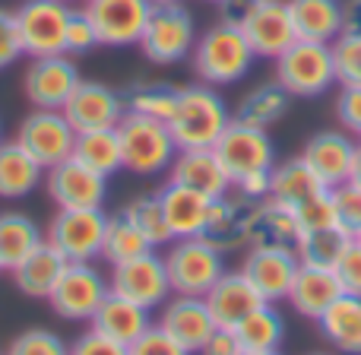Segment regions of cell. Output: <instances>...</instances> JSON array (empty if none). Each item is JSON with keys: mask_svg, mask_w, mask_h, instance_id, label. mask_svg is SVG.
Returning <instances> with one entry per match:
<instances>
[{"mask_svg": "<svg viewBox=\"0 0 361 355\" xmlns=\"http://www.w3.org/2000/svg\"><path fill=\"white\" fill-rule=\"evenodd\" d=\"M44 241V231L25 212H0V270L10 273L16 263H23L38 244Z\"/></svg>", "mask_w": 361, "mask_h": 355, "instance_id": "cell-34", "label": "cell"}, {"mask_svg": "<svg viewBox=\"0 0 361 355\" xmlns=\"http://www.w3.org/2000/svg\"><path fill=\"white\" fill-rule=\"evenodd\" d=\"M301 260L295 251H279V248H247V257L241 263V273L250 279V286L260 292L267 305L288 299V289L295 282Z\"/></svg>", "mask_w": 361, "mask_h": 355, "instance_id": "cell-18", "label": "cell"}, {"mask_svg": "<svg viewBox=\"0 0 361 355\" xmlns=\"http://www.w3.org/2000/svg\"><path fill=\"white\" fill-rule=\"evenodd\" d=\"M336 114L345 131L361 137V83L358 86H343V92L336 99Z\"/></svg>", "mask_w": 361, "mask_h": 355, "instance_id": "cell-50", "label": "cell"}, {"mask_svg": "<svg viewBox=\"0 0 361 355\" xmlns=\"http://www.w3.org/2000/svg\"><path fill=\"white\" fill-rule=\"evenodd\" d=\"M343 35H361V0L343 4Z\"/></svg>", "mask_w": 361, "mask_h": 355, "instance_id": "cell-53", "label": "cell"}, {"mask_svg": "<svg viewBox=\"0 0 361 355\" xmlns=\"http://www.w3.org/2000/svg\"><path fill=\"white\" fill-rule=\"evenodd\" d=\"M70 355H127V346L89 327L86 333H80L70 343Z\"/></svg>", "mask_w": 361, "mask_h": 355, "instance_id": "cell-48", "label": "cell"}, {"mask_svg": "<svg viewBox=\"0 0 361 355\" xmlns=\"http://www.w3.org/2000/svg\"><path fill=\"white\" fill-rule=\"evenodd\" d=\"M23 38H19V25H16V13L0 10V70L13 67L23 57Z\"/></svg>", "mask_w": 361, "mask_h": 355, "instance_id": "cell-47", "label": "cell"}, {"mask_svg": "<svg viewBox=\"0 0 361 355\" xmlns=\"http://www.w3.org/2000/svg\"><path fill=\"white\" fill-rule=\"evenodd\" d=\"M263 4H269V0H222V4H219V23L241 29Z\"/></svg>", "mask_w": 361, "mask_h": 355, "instance_id": "cell-51", "label": "cell"}, {"mask_svg": "<svg viewBox=\"0 0 361 355\" xmlns=\"http://www.w3.org/2000/svg\"><path fill=\"white\" fill-rule=\"evenodd\" d=\"M63 267H67V260L57 254V248L42 241L23 263H16V267L10 270V276H13V286H16L25 299H48V295L54 292L57 279H61Z\"/></svg>", "mask_w": 361, "mask_h": 355, "instance_id": "cell-28", "label": "cell"}, {"mask_svg": "<svg viewBox=\"0 0 361 355\" xmlns=\"http://www.w3.org/2000/svg\"><path fill=\"white\" fill-rule=\"evenodd\" d=\"M108 292H111L108 276H102L92 267V260L67 263L54 292L48 295V305L63 320H92V314L108 299Z\"/></svg>", "mask_w": 361, "mask_h": 355, "instance_id": "cell-11", "label": "cell"}, {"mask_svg": "<svg viewBox=\"0 0 361 355\" xmlns=\"http://www.w3.org/2000/svg\"><path fill=\"white\" fill-rule=\"evenodd\" d=\"M149 4H180V0H149Z\"/></svg>", "mask_w": 361, "mask_h": 355, "instance_id": "cell-56", "label": "cell"}, {"mask_svg": "<svg viewBox=\"0 0 361 355\" xmlns=\"http://www.w3.org/2000/svg\"><path fill=\"white\" fill-rule=\"evenodd\" d=\"M162 257L175 295H200L203 299L219 282V276L225 273V254L212 248L209 241H203L200 235L175 238Z\"/></svg>", "mask_w": 361, "mask_h": 355, "instance_id": "cell-6", "label": "cell"}, {"mask_svg": "<svg viewBox=\"0 0 361 355\" xmlns=\"http://www.w3.org/2000/svg\"><path fill=\"white\" fill-rule=\"evenodd\" d=\"M124 216L143 231V238L152 244V248H169L175 241L169 229V219L162 212V203H159V193H146V197H137L124 206Z\"/></svg>", "mask_w": 361, "mask_h": 355, "instance_id": "cell-39", "label": "cell"}, {"mask_svg": "<svg viewBox=\"0 0 361 355\" xmlns=\"http://www.w3.org/2000/svg\"><path fill=\"white\" fill-rule=\"evenodd\" d=\"M108 286L114 295H124V299L137 301L146 311H156L165 301L171 299V279H169V267H165V257L156 251H146V254L133 257L127 263L111 267L108 276Z\"/></svg>", "mask_w": 361, "mask_h": 355, "instance_id": "cell-10", "label": "cell"}, {"mask_svg": "<svg viewBox=\"0 0 361 355\" xmlns=\"http://www.w3.org/2000/svg\"><path fill=\"white\" fill-rule=\"evenodd\" d=\"M301 238V225L292 206L279 203V200L267 197L254 203V216H250V244L247 248H279L295 251Z\"/></svg>", "mask_w": 361, "mask_h": 355, "instance_id": "cell-25", "label": "cell"}, {"mask_svg": "<svg viewBox=\"0 0 361 355\" xmlns=\"http://www.w3.org/2000/svg\"><path fill=\"white\" fill-rule=\"evenodd\" d=\"M63 4H70V0H63Z\"/></svg>", "mask_w": 361, "mask_h": 355, "instance_id": "cell-60", "label": "cell"}, {"mask_svg": "<svg viewBox=\"0 0 361 355\" xmlns=\"http://www.w3.org/2000/svg\"><path fill=\"white\" fill-rule=\"evenodd\" d=\"M80 80V67L70 54L32 57L23 73V92L32 102V108H63Z\"/></svg>", "mask_w": 361, "mask_h": 355, "instance_id": "cell-14", "label": "cell"}, {"mask_svg": "<svg viewBox=\"0 0 361 355\" xmlns=\"http://www.w3.org/2000/svg\"><path fill=\"white\" fill-rule=\"evenodd\" d=\"M169 175H171L169 181L184 184V187H193V191L206 193L209 200L225 197V193L231 191V178H228L222 159L216 156L212 146H200V150H178Z\"/></svg>", "mask_w": 361, "mask_h": 355, "instance_id": "cell-21", "label": "cell"}, {"mask_svg": "<svg viewBox=\"0 0 361 355\" xmlns=\"http://www.w3.org/2000/svg\"><path fill=\"white\" fill-rule=\"evenodd\" d=\"M355 150H358V143L345 131H324L307 140L305 150H301V159L317 172L326 187H333L352 178Z\"/></svg>", "mask_w": 361, "mask_h": 355, "instance_id": "cell-22", "label": "cell"}, {"mask_svg": "<svg viewBox=\"0 0 361 355\" xmlns=\"http://www.w3.org/2000/svg\"><path fill=\"white\" fill-rule=\"evenodd\" d=\"M339 295H343V286H339L336 270L307 267V263H301L286 301L301 314V318L320 320L326 311H330V305L339 299Z\"/></svg>", "mask_w": 361, "mask_h": 355, "instance_id": "cell-24", "label": "cell"}, {"mask_svg": "<svg viewBox=\"0 0 361 355\" xmlns=\"http://www.w3.org/2000/svg\"><path fill=\"white\" fill-rule=\"evenodd\" d=\"M238 355H279V352H247V349H241Z\"/></svg>", "mask_w": 361, "mask_h": 355, "instance_id": "cell-55", "label": "cell"}, {"mask_svg": "<svg viewBox=\"0 0 361 355\" xmlns=\"http://www.w3.org/2000/svg\"><path fill=\"white\" fill-rule=\"evenodd\" d=\"M288 105H292L288 89L273 80V83H260V86L250 89V92L238 102V112L231 114V118H235L238 124L269 131V127L279 124V121L288 114Z\"/></svg>", "mask_w": 361, "mask_h": 355, "instance_id": "cell-33", "label": "cell"}, {"mask_svg": "<svg viewBox=\"0 0 361 355\" xmlns=\"http://www.w3.org/2000/svg\"><path fill=\"white\" fill-rule=\"evenodd\" d=\"M159 203H162V212H165V219H169L171 235L175 238H193V235L203 231L212 200L206 197V193L193 191V187L169 181V184L159 191Z\"/></svg>", "mask_w": 361, "mask_h": 355, "instance_id": "cell-26", "label": "cell"}, {"mask_svg": "<svg viewBox=\"0 0 361 355\" xmlns=\"http://www.w3.org/2000/svg\"><path fill=\"white\" fill-rule=\"evenodd\" d=\"M238 352H241V343H238L235 330L231 327H216L209 333V339L200 346L197 355H238Z\"/></svg>", "mask_w": 361, "mask_h": 355, "instance_id": "cell-52", "label": "cell"}, {"mask_svg": "<svg viewBox=\"0 0 361 355\" xmlns=\"http://www.w3.org/2000/svg\"><path fill=\"white\" fill-rule=\"evenodd\" d=\"M298 38L333 44L343 35V0H286Z\"/></svg>", "mask_w": 361, "mask_h": 355, "instance_id": "cell-29", "label": "cell"}, {"mask_svg": "<svg viewBox=\"0 0 361 355\" xmlns=\"http://www.w3.org/2000/svg\"><path fill=\"white\" fill-rule=\"evenodd\" d=\"M190 57L200 83H209V86H231V83L244 80L257 61L247 35L238 25L225 23H216L212 29H206L193 44Z\"/></svg>", "mask_w": 361, "mask_h": 355, "instance_id": "cell-2", "label": "cell"}, {"mask_svg": "<svg viewBox=\"0 0 361 355\" xmlns=\"http://www.w3.org/2000/svg\"><path fill=\"white\" fill-rule=\"evenodd\" d=\"M193 44H197V23L190 10L184 4H152V13L137 44L146 61L169 67V64L190 57Z\"/></svg>", "mask_w": 361, "mask_h": 355, "instance_id": "cell-5", "label": "cell"}, {"mask_svg": "<svg viewBox=\"0 0 361 355\" xmlns=\"http://www.w3.org/2000/svg\"><path fill=\"white\" fill-rule=\"evenodd\" d=\"M4 355H70V346L63 343L57 333L44 330V327H32V330H23L10 346H6Z\"/></svg>", "mask_w": 361, "mask_h": 355, "instance_id": "cell-41", "label": "cell"}, {"mask_svg": "<svg viewBox=\"0 0 361 355\" xmlns=\"http://www.w3.org/2000/svg\"><path fill=\"white\" fill-rule=\"evenodd\" d=\"M16 25L23 38V51L29 57L63 54L67 42V23L73 6L63 0H23L16 6Z\"/></svg>", "mask_w": 361, "mask_h": 355, "instance_id": "cell-8", "label": "cell"}, {"mask_svg": "<svg viewBox=\"0 0 361 355\" xmlns=\"http://www.w3.org/2000/svg\"><path fill=\"white\" fill-rule=\"evenodd\" d=\"M352 181L361 184V143H358V150H355V162H352Z\"/></svg>", "mask_w": 361, "mask_h": 355, "instance_id": "cell-54", "label": "cell"}, {"mask_svg": "<svg viewBox=\"0 0 361 355\" xmlns=\"http://www.w3.org/2000/svg\"><path fill=\"white\" fill-rule=\"evenodd\" d=\"M146 251H156L149 241L143 238V231L124 216V210L108 216V225H105V241H102V260H108L111 267L118 263H127L133 257L146 254Z\"/></svg>", "mask_w": 361, "mask_h": 355, "instance_id": "cell-38", "label": "cell"}, {"mask_svg": "<svg viewBox=\"0 0 361 355\" xmlns=\"http://www.w3.org/2000/svg\"><path fill=\"white\" fill-rule=\"evenodd\" d=\"M355 241H361V229H358V231H355Z\"/></svg>", "mask_w": 361, "mask_h": 355, "instance_id": "cell-58", "label": "cell"}, {"mask_svg": "<svg viewBox=\"0 0 361 355\" xmlns=\"http://www.w3.org/2000/svg\"><path fill=\"white\" fill-rule=\"evenodd\" d=\"M152 311H146V308H140L137 301L124 299V295H114L108 292V299L99 305V311L92 314V320H89V327L99 333H105V337L118 339V343L130 346L133 339H140L146 330L152 327Z\"/></svg>", "mask_w": 361, "mask_h": 355, "instance_id": "cell-27", "label": "cell"}, {"mask_svg": "<svg viewBox=\"0 0 361 355\" xmlns=\"http://www.w3.org/2000/svg\"><path fill=\"white\" fill-rule=\"evenodd\" d=\"M317 324L333 349L345 355H361V295L343 292Z\"/></svg>", "mask_w": 361, "mask_h": 355, "instance_id": "cell-30", "label": "cell"}, {"mask_svg": "<svg viewBox=\"0 0 361 355\" xmlns=\"http://www.w3.org/2000/svg\"><path fill=\"white\" fill-rule=\"evenodd\" d=\"M44 184L57 210H99L108 197V178L73 156L44 172Z\"/></svg>", "mask_w": 361, "mask_h": 355, "instance_id": "cell-13", "label": "cell"}, {"mask_svg": "<svg viewBox=\"0 0 361 355\" xmlns=\"http://www.w3.org/2000/svg\"><path fill=\"white\" fill-rule=\"evenodd\" d=\"M124 102H127V112L169 124L171 112H175V102H178V89L165 86V83H137V86H130L124 92Z\"/></svg>", "mask_w": 361, "mask_h": 355, "instance_id": "cell-40", "label": "cell"}, {"mask_svg": "<svg viewBox=\"0 0 361 355\" xmlns=\"http://www.w3.org/2000/svg\"><path fill=\"white\" fill-rule=\"evenodd\" d=\"M324 191H326V184L301 156L273 165V172H269V197L286 203V206H292V210L301 206L305 200L324 193Z\"/></svg>", "mask_w": 361, "mask_h": 355, "instance_id": "cell-31", "label": "cell"}, {"mask_svg": "<svg viewBox=\"0 0 361 355\" xmlns=\"http://www.w3.org/2000/svg\"><path fill=\"white\" fill-rule=\"evenodd\" d=\"M118 137L124 150V172H133L140 178H156L169 172L178 156V143L165 121L127 112L118 124Z\"/></svg>", "mask_w": 361, "mask_h": 355, "instance_id": "cell-3", "label": "cell"}, {"mask_svg": "<svg viewBox=\"0 0 361 355\" xmlns=\"http://www.w3.org/2000/svg\"><path fill=\"white\" fill-rule=\"evenodd\" d=\"M330 200H333V210H336V222L355 235L361 229V184H355L352 178L343 181V184H333Z\"/></svg>", "mask_w": 361, "mask_h": 355, "instance_id": "cell-42", "label": "cell"}, {"mask_svg": "<svg viewBox=\"0 0 361 355\" xmlns=\"http://www.w3.org/2000/svg\"><path fill=\"white\" fill-rule=\"evenodd\" d=\"M203 299H206V308H209L212 320H216L219 327H231V330H235L250 311L267 305L241 270H235V273L225 270V273L219 276V282L203 295Z\"/></svg>", "mask_w": 361, "mask_h": 355, "instance_id": "cell-23", "label": "cell"}, {"mask_svg": "<svg viewBox=\"0 0 361 355\" xmlns=\"http://www.w3.org/2000/svg\"><path fill=\"white\" fill-rule=\"evenodd\" d=\"M333 270H336V276H339L343 292L361 295V241L352 238V244L345 248V254L339 257V263Z\"/></svg>", "mask_w": 361, "mask_h": 355, "instance_id": "cell-49", "label": "cell"}, {"mask_svg": "<svg viewBox=\"0 0 361 355\" xmlns=\"http://www.w3.org/2000/svg\"><path fill=\"white\" fill-rule=\"evenodd\" d=\"M44 181V169L16 143L0 140V200H23Z\"/></svg>", "mask_w": 361, "mask_h": 355, "instance_id": "cell-32", "label": "cell"}, {"mask_svg": "<svg viewBox=\"0 0 361 355\" xmlns=\"http://www.w3.org/2000/svg\"><path fill=\"white\" fill-rule=\"evenodd\" d=\"M16 143L48 172V169H54L57 162L73 156L76 131H73V124L63 118L61 108H35L32 114H25V118L19 121Z\"/></svg>", "mask_w": 361, "mask_h": 355, "instance_id": "cell-7", "label": "cell"}, {"mask_svg": "<svg viewBox=\"0 0 361 355\" xmlns=\"http://www.w3.org/2000/svg\"><path fill=\"white\" fill-rule=\"evenodd\" d=\"M314 355H324V352H314Z\"/></svg>", "mask_w": 361, "mask_h": 355, "instance_id": "cell-59", "label": "cell"}, {"mask_svg": "<svg viewBox=\"0 0 361 355\" xmlns=\"http://www.w3.org/2000/svg\"><path fill=\"white\" fill-rule=\"evenodd\" d=\"M212 150L222 159L231 184L247 175L273 172V165H276V146H273V140H269V133L260 131V127L238 124L235 118H231V124L225 127V133L216 140Z\"/></svg>", "mask_w": 361, "mask_h": 355, "instance_id": "cell-12", "label": "cell"}, {"mask_svg": "<svg viewBox=\"0 0 361 355\" xmlns=\"http://www.w3.org/2000/svg\"><path fill=\"white\" fill-rule=\"evenodd\" d=\"M206 4H216V6H219V4H222V0H206Z\"/></svg>", "mask_w": 361, "mask_h": 355, "instance_id": "cell-57", "label": "cell"}, {"mask_svg": "<svg viewBox=\"0 0 361 355\" xmlns=\"http://www.w3.org/2000/svg\"><path fill=\"white\" fill-rule=\"evenodd\" d=\"M235 337L247 352H279L286 339V320L273 305H260L235 327Z\"/></svg>", "mask_w": 361, "mask_h": 355, "instance_id": "cell-36", "label": "cell"}, {"mask_svg": "<svg viewBox=\"0 0 361 355\" xmlns=\"http://www.w3.org/2000/svg\"><path fill=\"white\" fill-rule=\"evenodd\" d=\"M250 216H254V203L244 200L241 193L228 191L225 197H216L209 206L206 225L200 231L203 241H209L222 254H235L250 244Z\"/></svg>", "mask_w": 361, "mask_h": 355, "instance_id": "cell-17", "label": "cell"}, {"mask_svg": "<svg viewBox=\"0 0 361 355\" xmlns=\"http://www.w3.org/2000/svg\"><path fill=\"white\" fill-rule=\"evenodd\" d=\"M73 159H80L82 165H89L92 172H99V175H105V178L124 172V150H121L118 127L76 133Z\"/></svg>", "mask_w": 361, "mask_h": 355, "instance_id": "cell-35", "label": "cell"}, {"mask_svg": "<svg viewBox=\"0 0 361 355\" xmlns=\"http://www.w3.org/2000/svg\"><path fill=\"white\" fill-rule=\"evenodd\" d=\"M86 13L99 32V44L130 48V44H140L152 4L149 0H89Z\"/></svg>", "mask_w": 361, "mask_h": 355, "instance_id": "cell-16", "label": "cell"}, {"mask_svg": "<svg viewBox=\"0 0 361 355\" xmlns=\"http://www.w3.org/2000/svg\"><path fill=\"white\" fill-rule=\"evenodd\" d=\"M333 64H336V83L358 86L361 83V35H339L333 42Z\"/></svg>", "mask_w": 361, "mask_h": 355, "instance_id": "cell-43", "label": "cell"}, {"mask_svg": "<svg viewBox=\"0 0 361 355\" xmlns=\"http://www.w3.org/2000/svg\"><path fill=\"white\" fill-rule=\"evenodd\" d=\"M241 32L247 35L254 54L269 57V61H276L282 51L298 42V32H295L292 13H288L286 0H269V4H263L260 10L241 25Z\"/></svg>", "mask_w": 361, "mask_h": 355, "instance_id": "cell-20", "label": "cell"}, {"mask_svg": "<svg viewBox=\"0 0 361 355\" xmlns=\"http://www.w3.org/2000/svg\"><path fill=\"white\" fill-rule=\"evenodd\" d=\"M127 355H193V352H187L178 339H171L169 333L162 330V327L152 324L143 337L133 339V343L127 346Z\"/></svg>", "mask_w": 361, "mask_h": 355, "instance_id": "cell-46", "label": "cell"}, {"mask_svg": "<svg viewBox=\"0 0 361 355\" xmlns=\"http://www.w3.org/2000/svg\"><path fill=\"white\" fill-rule=\"evenodd\" d=\"M99 48V32H95L92 19L86 10H73L67 23V42H63V54H89Z\"/></svg>", "mask_w": 361, "mask_h": 355, "instance_id": "cell-44", "label": "cell"}, {"mask_svg": "<svg viewBox=\"0 0 361 355\" xmlns=\"http://www.w3.org/2000/svg\"><path fill=\"white\" fill-rule=\"evenodd\" d=\"M352 231H345L343 225H326V229H314V231H301L298 238V254L301 263L307 267H326L333 270L339 263V257L345 254V248L352 244Z\"/></svg>", "mask_w": 361, "mask_h": 355, "instance_id": "cell-37", "label": "cell"}, {"mask_svg": "<svg viewBox=\"0 0 361 355\" xmlns=\"http://www.w3.org/2000/svg\"><path fill=\"white\" fill-rule=\"evenodd\" d=\"M63 118L73 124L76 133L82 131H108L118 127L127 114L124 92L105 86L95 80H80V86L73 89V95L67 99V105L61 108Z\"/></svg>", "mask_w": 361, "mask_h": 355, "instance_id": "cell-15", "label": "cell"}, {"mask_svg": "<svg viewBox=\"0 0 361 355\" xmlns=\"http://www.w3.org/2000/svg\"><path fill=\"white\" fill-rule=\"evenodd\" d=\"M108 216L99 210H57V216L48 222L44 241L57 248V254L67 263H82L102 257Z\"/></svg>", "mask_w": 361, "mask_h": 355, "instance_id": "cell-9", "label": "cell"}, {"mask_svg": "<svg viewBox=\"0 0 361 355\" xmlns=\"http://www.w3.org/2000/svg\"><path fill=\"white\" fill-rule=\"evenodd\" d=\"M159 311L162 314H159L156 324L193 355L200 352V346H203L206 339H209V333L219 327L216 320H212L209 308H206V299H200V295H171Z\"/></svg>", "mask_w": 361, "mask_h": 355, "instance_id": "cell-19", "label": "cell"}, {"mask_svg": "<svg viewBox=\"0 0 361 355\" xmlns=\"http://www.w3.org/2000/svg\"><path fill=\"white\" fill-rule=\"evenodd\" d=\"M295 216H298L301 231H314V229H326V225H339L336 222V210H333L330 200V187L317 197L305 200L301 206H295Z\"/></svg>", "mask_w": 361, "mask_h": 355, "instance_id": "cell-45", "label": "cell"}, {"mask_svg": "<svg viewBox=\"0 0 361 355\" xmlns=\"http://www.w3.org/2000/svg\"><path fill=\"white\" fill-rule=\"evenodd\" d=\"M276 83L288 89V95L314 99L324 95L336 83V64H333V44L298 38L292 48L276 57Z\"/></svg>", "mask_w": 361, "mask_h": 355, "instance_id": "cell-4", "label": "cell"}, {"mask_svg": "<svg viewBox=\"0 0 361 355\" xmlns=\"http://www.w3.org/2000/svg\"><path fill=\"white\" fill-rule=\"evenodd\" d=\"M231 124V112L225 99L209 83H193L178 89L175 112L169 118V131L175 137L178 150H200L216 146V140Z\"/></svg>", "mask_w": 361, "mask_h": 355, "instance_id": "cell-1", "label": "cell"}]
</instances>
